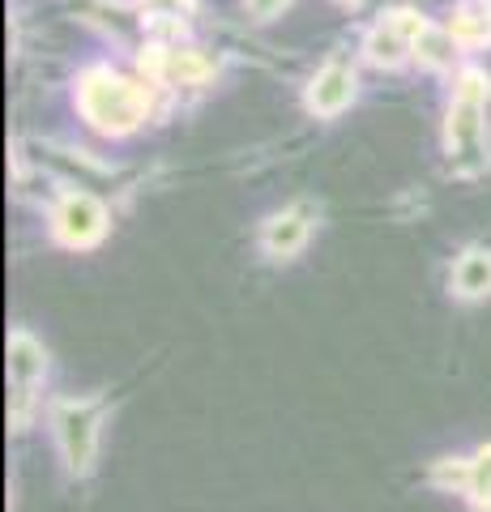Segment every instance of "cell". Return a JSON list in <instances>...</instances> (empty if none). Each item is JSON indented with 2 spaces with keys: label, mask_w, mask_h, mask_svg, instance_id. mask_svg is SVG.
Here are the masks:
<instances>
[{
  "label": "cell",
  "mask_w": 491,
  "mask_h": 512,
  "mask_svg": "<svg viewBox=\"0 0 491 512\" xmlns=\"http://www.w3.org/2000/svg\"><path fill=\"white\" fill-rule=\"evenodd\" d=\"M107 227H112V218H107V205L99 197H90V192H65L60 197V205L52 210V235H56V244H65V248H94V244H103V235Z\"/></svg>",
  "instance_id": "5"
},
{
  "label": "cell",
  "mask_w": 491,
  "mask_h": 512,
  "mask_svg": "<svg viewBox=\"0 0 491 512\" xmlns=\"http://www.w3.org/2000/svg\"><path fill=\"white\" fill-rule=\"evenodd\" d=\"M453 99H470V103H491V77H487L483 69H466V73H457Z\"/></svg>",
  "instance_id": "13"
},
{
  "label": "cell",
  "mask_w": 491,
  "mask_h": 512,
  "mask_svg": "<svg viewBox=\"0 0 491 512\" xmlns=\"http://www.w3.org/2000/svg\"><path fill=\"white\" fill-rule=\"evenodd\" d=\"M423 18L419 13H389V18H380L368 39H363V52H368V60L376 64V69H398V64H406L410 56H415V39L423 35Z\"/></svg>",
  "instance_id": "6"
},
{
  "label": "cell",
  "mask_w": 491,
  "mask_h": 512,
  "mask_svg": "<svg viewBox=\"0 0 491 512\" xmlns=\"http://www.w3.org/2000/svg\"><path fill=\"white\" fill-rule=\"evenodd\" d=\"M449 30L462 47H483V43H491V13L487 9H462L449 22Z\"/></svg>",
  "instance_id": "12"
},
{
  "label": "cell",
  "mask_w": 491,
  "mask_h": 512,
  "mask_svg": "<svg viewBox=\"0 0 491 512\" xmlns=\"http://www.w3.org/2000/svg\"><path fill=\"white\" fill-rule=\"evenodd\" d=\"M487 103H470V99H453L449 103V120H445V150H449V167L453 175H479L487 167V120H483Z\"/></svg>",
  "instance_id": "4"
},
{
  "label": "cell",
  "mask_w": 491,
  "mask_h": 512,
  "mask_svg": "<svg viewBox=\"0 0 491 512\" xmlns=\"http://www.w3.org/2000/svg\"><path fill=\"white\" fill-rule=\"evenodd\" d=\"M304 103H308L312 116H321V120L342 116V111L355 103V73L346 69V64H338V60H329L325 69L308 82V99Z\"/></svg>",
  "instance_id": "8"
},
{
  "label": "cell",
  "mask_w": 491,
  "mask_h": 512,
  "mask_svg": "<svg viewBox=\"0 0 491 512\" xmlns=\"http://www.w3.org/2000/svg\"><path fill=\"white\" fill-rule=\"evenodd\" d=\"M52 436L60 448V461L73 478H86L99 457V431H103V397H56L52 410Z\"/></svg>",
  "instance_id": "2"
},
{
  "label": "cell",
  "mask_w": 491,
  "mask_h": 512,
  "mask_svg": "<svg viewBox=\"0 0 491 512\" xmlns=\"http://www.w3.org/2000/svg\"><path fill=\"white\" fill-rule=\"evenodd\" d=\"M466 504L474 512H491V444H483L474 457H466Z\"/></svg>",
  "instance_id": "10"
},
{
  "label": "cell",
  "mask_w": 491,
  "mask_h": 512,
  "mask_svg": "<svg viewBox=\"0 0 491 512\" xmlns=\"http://www.w3.org/2000/svg\"><path fill=\"white\" fill-rule=\"evenodd\" d=\"M287 5H291V0H248V13H252L257 22H269L274 13H282Z\"/></svg>",
  "instance_id": "16"
},
{
  "label": "cell",
  "mask_w": 491,
  "mask_h": 512,
  "mask_svg": "<svg viewBox=\"0 0 491 512\" xmlns=\"http://www.w3.org/2000/svg\"><path fill=\"white\" fill-rule=\"evenodd\" d=\"M449 295L462 303L491 299V248H466L449 269Z\"/></svg>",
  "instance_id": "9"
},
{
  "label": "cell",
  "mask_w": 491,
  "mask_h": 512,
  "mask_svg": "<svg viewBox=\"0 0 491 512\" xmlns=\"http://www.w3.org/2000/svg\"><path fill=\"white\" fill-rule=\"evenodd\" d=\"M77 107L90 128L107 137H129L150 116V90L107 64H94L77 77Z\"/></svg>",
  "instance_id": "1"
},
{
  "label": "cell",
  "mask_w": 491,
  "mask_h": 512,
  "mask_svg": "<svg viewBox=\"0 0 491 512\" xmlns=\"http://www.w3.org/2000/svg\"><path fill=\"white\" fill-rule=\"evenodd\" d=\"M427 478H432V487H445V491H453V495H462V487H466V457H445V461H436Z\"/></svg>",
  "instance_id": "14"
},
{
  "label": "cell",
  "mask_w": 491,
  "mask_h": 512,
  "mask_svg": "<svg viewBox=\"0 0 491 512\" xmlns=\"http://www.w3.org/2000/svg\"><path fill=\"white\" fill-rule=\"evenodd\" d=\"M5 355H9V423L13 431H26L39 402V384L47 376V350L26 329H13Z\"/></svg>",
  "instance_id": "3"
},
{
  "label": "cell",
  "mask_w": 491,
  "mask_h": 512,
  "mask_svg": "<svg viewBox=\"0 0 491 512\" xmlns=\"http://www.w3.org/2000/svg\"><path fill=\"white\" fill-rule=\"evenodd\" d=\"M308 235H312V214L304 205H291V210H278L261 227V252L269 261H291V256L308 248Z\"/></svg>",
  "instance_id": "7"
},
{
  "label": "cell",
  "mask_w": 491,
  "mask_h": 512,
  "mask_svg": "<svg viewBox=\"0 0 491 512\" xmlns=\"http://www.w3.org/2000/svg\"><path fill=\"white\" fill-rule=\"evenodd\" d=\"M188 5H193V0H141V9L158 13V18H180Z\"/></svg>",
  "instance_id": "15"
},
{
  "label": "cell",
  "mask_w": 491,
  "mask_h": 512,
  "mask_svg": "<svg viewBox=\"0 0 491 512\" xmlns=\"http://www.w3.org/2000/svg\"><path fill=\"white\" fill-rule=\"evenodd\" d=\"M453 47H462L453 39V30H436V26H423V35L415 39V60L427 64V69H449L453 64Z\"/></svg>",
  "instance_id": "11"
}]
</instances>
